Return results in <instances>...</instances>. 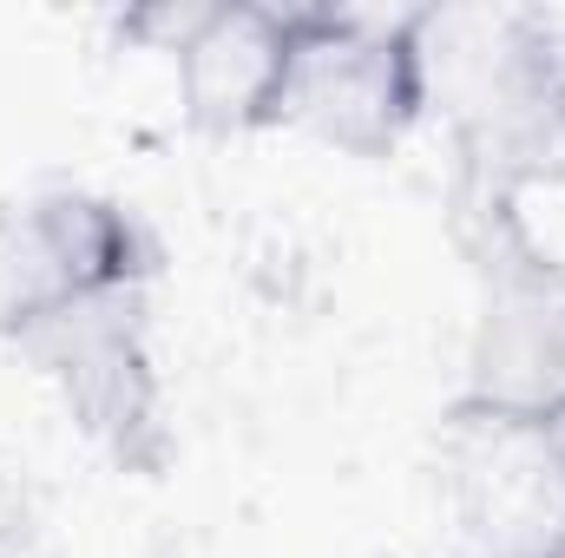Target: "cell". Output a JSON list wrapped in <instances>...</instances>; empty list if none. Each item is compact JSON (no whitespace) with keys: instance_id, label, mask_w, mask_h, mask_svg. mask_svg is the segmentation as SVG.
<instances>
[{"instance_id":"obj_6","label":"cell","mask_w":565,"mask_h":558,"mask_svg":"<svg viewBox=\"0 0 565 558\" xmlns=\"http://www.w3.org/2000/svg\"><path fill=\"white\" fill-rule=\"evenodd\" d=\"M296 7H198L178 13V99L191 132L237 139L277 126Z\"/></svg>"},{"instance_id":"obj_3","label":"cell","mask_w":565,"mask_h":558,"mask_svg":"<svg viewBox=\"0 0 565 558\" xmlns=\"http://www.w3.org/2000/svg\"><path fill=\"white\" fill-rule=\"evenodd\" d=\"M66 401L113 460L158 466L164 427H158V368H151V322H145V282L86 296L46 322H33L13 342Z\"/></svg>"},{"instance_id":"obj_5","label":"cell","mask_w":565,"mask_h":558,"mask_svg":"<svg viewBox=\"0 0 565 558\" xmlns=\"http://www.w3.org/2000/svg\"><path fill=\"white\" fill-rule=\"evenodd\" d=\"M151 277L139 217L93 191H40L0 204V335L20 342L33 322Z\"/></svg>"},{"instance_id":"obj_4","label":"cell","mask_w":565,"mask_h":558,"mask_svg":"<svg viewBox=\"0 0 565 558\" xmlns=\"http://www.w3.org/2000/svg\"><path fill=\"white\" fill-rule=\"evenodd\" d=\"M460 158L473 197L513 204L526 184L565 178V26L507 13L460 99Z\"/></svg>"},{"instance_id":"obj_2","label":"cell","mask_w":565,"mask_h":558,"mask_svg":"<svg viewBox=\"0 0 565 558\" xmlns=\"http://www.w3.org/2000/svg\"><path fill=\"white\" fill-rule=\"evenodd\" d=\"M480 211V322L467 348V401L460 415L546 433L565 415V264H553L520 224L513 204L473 197Z\"/></svg>"},{"instance_id":"obj_1","label":"cell","mask_w":565,"mask_h":558,"mask_svg":"<svg viewBox=\"0 0 565 558\" xmlns=\"http://www.w3.org/2000/svg\"><path fill=\"white\" fill-rule=\"evenodd\" d=\"M427 33L434 13L296 7L277 126H296L349 158H388L427 112V86H434Z\"/></svg>"},{"instance_id":"obj_7","label":"cell","mask_w":565,"mask_h":558,"mask_svg":"<svg viewBox=\"0 0 565 558\" xmlns=\"http://www.w3.org/2000/svg\"><path fill=\"white\" fill-rule=\"evenodd\" d=\"M546 558H565V513H559V533H553V546H546Z\"/></svg>"}]
</instances>
